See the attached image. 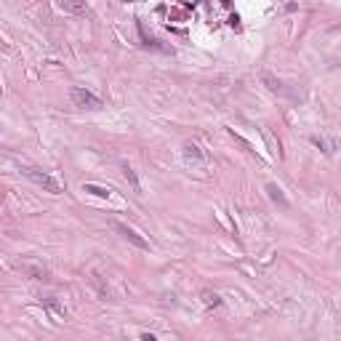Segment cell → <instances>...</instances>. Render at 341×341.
Here are the masks:
<instances>
[{
    "instance_id": "obj_1",
    "label": "cell",
    "mask_w": 341,
    "mask_h": 341,
    "mask_svg": "<svg viewBox=\"0 0 341 341\" xmlns=\"http://www.w3.org/2000/svg\"><path fill=\"white\" fill-rule=\"evenodd\" d=\"M22 174H24L27 179H32V182H35L37 187H43L45 192H51V195H62V184L56 182V179H53L51 174H45V170H37V168H32V165H24V168H22Z\"/></svg>"
},
{
    "instance_id": "obj_2",
    "label": "cell",
    "mask_w": 341,
    "mask_h": 341,
    "mask_svg": "<svg viewBox=\"0 0 341 341\" xmlns=\"http://www.w3.org/2000/svg\"><path fill=\"white\" fill-rule=\"evenodd\" d=\"M70 96L75 101V107H83V109H101L104 101L96 96V93H91L88 88H72Z\"/></svg>"
},
{
    "instance_id": "obj_3",
    "label": "cell",
    "mask_w": 341,
    "mask_h": 341,
    "mask_svg": "<svg viewBox=\"0 0 341 341\" xmlns=\"http://www.w3.org/2000/svg\"><path fill=\"white\" fill-rule=\"evenodd\" d=\"M115 230L126 238L131 245H136V248H141V251H147L149 248V240L147 238H141V235L134 230V226H128V224H123V221H115Z\"/></svg>"
},
{
    "instance_id": "obj_4",
    "label": "cell",
    "mask_w": 341,
    "mask_h": 341,
    "mask_svg": "<svg viewBox=\"0 0 341 341\" xmlns=\"http://www.w3.org/2000/svg\"><path fill=\"white\" fill-rule=\"evenodd\" d=\"M184 160H187V163H203V152H200V147H197V144H192V141H187V144H184Z\"/></svg>"
},
{
    "instance_id": "obj_5",
    "label": "cell",
    "mask_w": 341,
    "mask_h": 341,
    "mask_svg": "<svg viewBox=\"0 0 341 341\" xmlns=\"http://www.w3.org/2000/svg\"><path fill=\"white\" fill-rule=\"evenodd\" d=\"M267 192H269V197H272V203H277L280 208H288L291 203L286 200V195H282V189L277 187V184H267Z\"/></svg>"
},
{
    "instance_id": "obj_6",
    "label": "cell",
    "mask_w": 341,
    "mask_h": 341,
    "mask_svg": "<svg viewBox=\"0 0 341 341\" xmlns=\"http://www.w3.org/2000/svg\"><path fill=\"white\" fill-rule=\"evenodd\" d=\"M83 192H88V195H96V197H109L112 195V189L109 187H101V184H83Z\"/></svg>"
},
{
    "instance_id": "obj_7",
    "label": "cell",
    "mask_w": 341,
    "mask_h": 341,
    "mask_svg": "<svg viewBox=\"0 0 341 341\" xmlns=\"http://www.w3.org/2000/svg\"><path fill=\"white\" fill-rule=\"evenodd\" d=\"M43 304L48 307L56 317H64V307H62V304H59V301H56L53 296H45V299H43Z\"/></svg>"
},
{
    "instance_id": "obj_8",
    "label": "cell",
    "mask_w": 341,
    "mask_h": 341,
    "mask_svg": "<svg viewBox=\"0 0 341 341\" xmlns=\"http://www.w3.org/2000/svg\"><path fill=\"white\" fill-rule=\"evenodd\" d=\"M62 11H72V14H85L88 6L85 3H62Z\"/></svg>"
},
{
    "instance_id": "obj_9",
    "label": "cell",
    "mask_w": 341,
    "mask_h": 341,
    "mask_svg": "<svg viewBox=\"0 0 341 341\" xmlns=\"http://www.w3.org/2000/svg\"><path fill=\"white\" fill-rule=\"evenodd\" d=\"M123 174H126V179H128V182H131V187H134V189H136V192H139V189H141V187H139V179H136V174H134V168H131V165L126 163V165H123Z\"/></svg>"
},
{
    "instance_id": "obj_10",
    "label": "cell",
    "mask_w": 341,
    "mask_h": 341,
    "mask_svg": "<svg viewBox=\"0 0 341 341\" xmlns=\"http://www.w3.org/2000/svg\"><path fill=\"white\" fill-rule=\"evenodd\" d=\"M205 304H213V307H219L221 301H219V296H216V293H213V296H211V293H205Z\"/></svg>"
},
{
    "instance_id": "obj_11",
    "label": "cell",
    "mask_w": 341,
    "mask_h": 341,
    "mask_svg": "<svg viewBox=\"0 0 341 341\" xmlns=\"http://www.w3.org/2000/svg\"><path fill=\"white\" fill-rule=\"evenodd\" d=\"M141 338H144V341H157V338H155L152 333H144V336H141Z\"/></svg>"
}]
</instances>
